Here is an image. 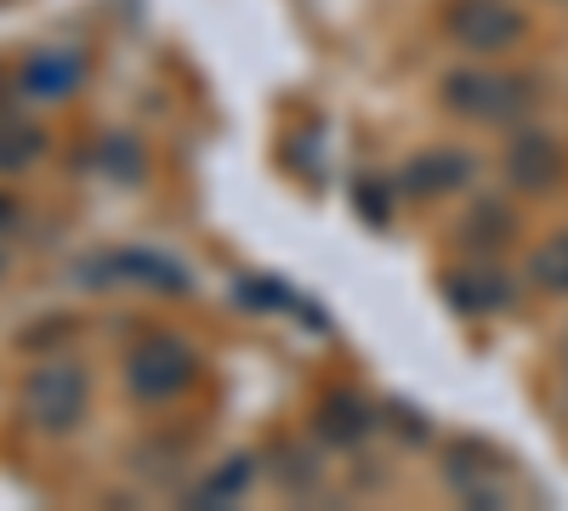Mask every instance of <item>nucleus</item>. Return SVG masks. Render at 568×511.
<instances>
[{
	"instance_id": "obj_4",
	"label": "nucleus",
	"mask_w": 568,
	"mask_h": 511,
	"mask_svg": "<svg viewBox=\"0 0 568 511\" xmlns=\"http://www.w3.org/2000/svg\"><path fill=\"white\" fill-rule=\"evenodd\" d=\"M23 85L40 91V98H58V91L74 85V63H63V58H34V63L23 69Z\"/></svg>"
},
{
	"instance_id": "obj_2",
	"label": "nucleus",
	"mask_w": 568,
	"mask_h": 511,
	"mask_svg": "<svg viewBox=\"0 0 568 511\" xmlns=\"http://www.w3.org/2000/svg\"><path fill=\"white\" fill-rule=\"evenodd\" d=\"M125 381H131L136 398H171L194 381V352L171 336H154L125 358Z\"/></svg>"
},
{
	"instance_id": "obj_5",
	"label": "nucleus",
	"mask_w": 568,
	"mask_h": 511,
	"mask_svg": "<svg viewBox=\"0 0 568 511\" xmlns=\"http://www.w3.org/2000/svg\"><path fill=\"white\" fill-rule=\"evenodd\" d=\"M535 278L551 290H568V239H551L540 256H535Z\"/></svg>"
},
{
	"instance_id": "obj_3",
	"label": "nucleus",
	"mask_w": 568,
	"mask_h": 511,
	"mask_svg": "<svg viewBox=\"0 0 568 511\" xmlns=\"http://www.w3.org/2000/svg\"><path fill=\"white\" fill-rule=\"evenodd\" d=\"M455 34L466 45H478V52H500V45L517 40V18L500 0H466V7H455Z\"/></svg>"
},
{
	"instance_id": "obj_1",
	"label": "nucleus",
	"mask_w": 568,
	"mask_h": 511,
	"mask_svg": "<svg viewBox=\"0 0 568 511\" xmlns=\"http://www.w3.org/2000/svg\"><path fill=\"white\" fill-rule=\"evenodd\" d=\"M23 415L40 432H69L85 415V369L80 364H40L23 381Z\"/></svg>"
}]
</instances>
